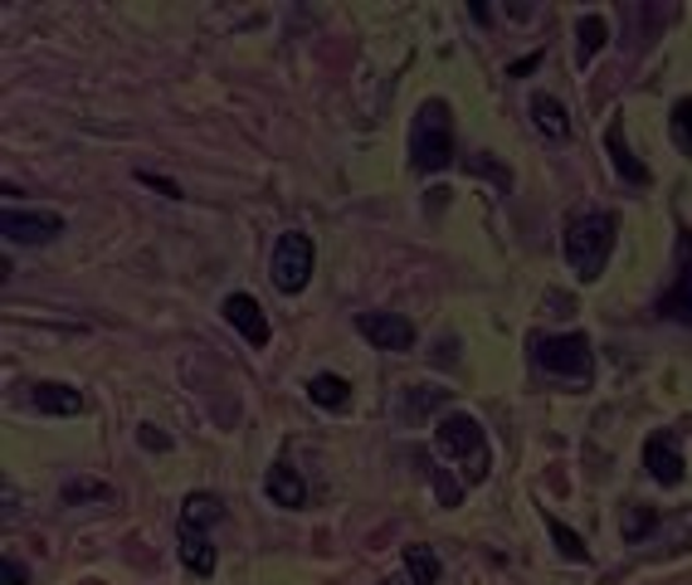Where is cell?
I'll list each match as a JSON object with an SVG mask.
<instances>
[{
  "mask_svg": "<svg viewBox=\"0 0 692 585\" xmlns=\"http://www.w3.org/2000/svg\"><path fill=\"white\" fill-rule=\"evenodd\" d=\"M615 215L605 211H581L565 219V235H561V259L571 268L575 284H600L605 268H610L615 254Z\"/></svg>",
  "mask_w": 692,
  "mask_h": 585,
  "instance_id": "obj_1",
  "label": "cell"
},
{
  "mask_svg": "<svg viewBox=\"0 0 692 585\" xmlns=\"http://www.w3.org/2000/svg\"><path fill=\"white\" fill-rule=\"evenodd\" d=\"M449 162H454V112L444 98H425L410 122V166L434 176Z\"/></svg>",
  "mask_w": 692,
  "mask_h": 585,
  "instance_id": "obj_2",
  "label": "cell"
},
{
  "mask_svg": "<svg viewBox=\"0 0 692 585\" xmlns=\"http://www.w3.org/2000/svg\"><path fill=\"white\" fill-rule=\"evenodd\" d=\"M527 351H532V361L551 375L590 381V371H595V351H590V337H585V332H537V337H527Z\"/></svg>",
  "mask_w": 692,
  "mask_h": 585,
  "instance_id": "obj_3",
  "label": "cell"
},
{
  "mask_svg": "<svg viewBox=\"0 0 692 585\" xmlns=\"http://www.w3.org/2000/svg\"><path fill=\"white\" fill-rule=\"evenodd\" d=\"M312 264H318V249H312V239L302 235V229H288V235H278L274 244V264H269V274H274V288L278 292H302L312 284Z\"/></svg>",
  "mask_w": 692,
  "mask_h": 585,
  "instance_id": "obj_4",
  "label": "cell"
},
{
  "mask_svg": "<svg viewBox=\"0 0 692 585\" xmlns=\"http://www.w3.org/2000/svg\"><path fill=\"white\" fill-rule=\"evenodd\" d=\"M434 449L444 458H454V464H474L478 454H488V434H484V425H478V415L444 410L434 420Z\"/></svg>",
  "mask_w": 692,
  "mask_h": 585,
  "instance_id": "obj_5",
  "label": "cell"
},
{
  "mask_svg": "<svg viewBox=\"0 0 692 585\" xmlns=\"http://www.w3.org/2000/svg\"><path fill=\"white\" fill-rule=\"evenodd\" d=\"M356 332L371 342L375 351H415V322L405 312H361L356 318Z\"/></svg>",
  "mask_w": 692,
  "mask_h": 585,
  "instance_id": "obj_6",
  "label": "cell"
},
{
  "mask_svg": "<svg viewBox=\"0 0 692 585\" xmlns=\"http://www.w3.org/2000/svg\"><path fill=\"white\" fill-rule=\"evenodd\" d=\"M658 312H664L668 322L692 327V229L678 235V274H673V284H668L664 298H658Z\"/></svg>",
  "mask_w": 692,
  "mask_h": 585,
  "instance_id": "obj_7",
  "label": "cell"
},
{
  "mask_svg": "<svg viewBox=\"0 0 692 585\" xmlns=\"http://www.w3.org/2000/svg\"><path fill=\"white\" fill-rule=\"evenodd\" d=\"M219 312H225V322L244 337V347H254V351H264L269 347V312L259 308V298H249V292H229L225 302H219Z\"/></svg>",
  "mask_w": 692,
  "mask_h": 585,
  "instance_id": "obj_8",
  "label": "cell"
},
{
  "mask_svg": "<svg viewBox=\"0 0 692 585\" xmlns=\"http://www.w3.org/2000/svg\"><path fill=\"white\" fill-rule=\"evenodd\" d=\"M176 557L191 576H215L219 551L210 541V527H195V522H176Z\"/></svg>",
  "mask_w": 692,
  "mask_h": 585,
  "instance_id": "obj_9",
  "label": "cell"
},
{
  "mask_svg": "<svg viewBox=\"0 0 692 585\" xmlns=\"http://www.w3.org/2000/svg\"><path fill=\"white\" fill-rule=\"evenodd\" d=\"M644 468H648V478H654L658 488H678L688 478V464H683V454H678V439L673 434H654L644 444Z\"/></svg>",
  "mask_w": 692,
  "mask_h": 585,
  "instance_id": "obj_10",
  "label": "cell"
},
{
  "mask_svg": "<svg viewBox=\"0 0 692 585\" xmlns=\"http://www.w3.org/2000/svg\"><path fill=\"white\" fill-rule=\"evenodd\" d=\"M64 235V219L55 211H5V239L10 244H49Z\"/></svg>",
  "mask_w": 692,
  "mask_h": 585,
  "instance_id": "obj_11",
  "label": "cell"
},
{
  "mask_svg": "<svg viewBox=\"0 0 692 585\" xmlns=\"http://www.w3.org/2000/svg\"><path fill=\"white\" fill-rule=\"evenodd\" d=\"M605 156H610V166H615V176L629 186H648L654 176H648V166L634 156V146H629L624 138V118H610V128H605Z\"/></svg>",
  "mask_w": 692,
  "mask_h": 585,
  "instance_id": "obj_12",
  "label": "cell"
},
{
  "mask_svg": "<svg viewBox=\"0 0 692 585\" xmlns=\"http://www.w3.org/2000/svg\"><path fill=\"white\" fill-rule=\"evenodd\" d=\"M264 498L283 512H298L302 503H308V483H302V474L293 464H274L264 474Z\"/></svg>",
  "mask_w": 692,
  "mask_h": 585,
  "instance_id": "obj_13",
  "label": "cell"
},
{
  "mask_svg": "<svg viewBox=\"0 0 692 585\" xmlns=\"http://www.w3.org/2000/svg\"><path fill=\"white\" fill-rule=\"evenodd\" d=\"M29 410L64 420V415L83 410V395L73 391V385H64V381H35V385H29Z\"/></svg>",
  "mask_w": 692,
  "mask_h": 585,
  "instance_id": "obj_14",
  "label": "cell"
},
{
  "mask_svg": "<svg viewBox=\"0 0 692 585\" xmlns=\"http://www.w3.org/2000/svg\"><path fill=\"white\" fill-rule=\"evenodd\" d=\"M308 401L318 405V410H332V415L351 410V381L337 375V371H318L308 381Z\"/></svg>",
  "mask_w": 692,
  "mask_h": 585,
  "instance_id": "obj_15",
  "label": "cell"
},
{
  "mask_svg": "<svg viewBox=\"0 0 692 585\" xmlns=\"http://www.w3.org/2000/svg\"><path fill=\"white\" fill-rule=\"evenodd\" d=\"M527 118L537 122V128L547 132V138H556V142H561L565 132H571V118H565V103L556 98V93H541V88L532 93V98H527Z\"/></svg>",
  "mask_w": 692,
  "mask_h": 585,
  "instance_id": "obj_16",
  "label": "cell"
},
{
  "mask_svg": "<svg viewBox=\"0 0 692 585\" xmlns=\"http://www.w3.org/2000/svg\"><path fill=\"white\" fill-rule=\"evenodd\" d=\"M605 45H610V20H605L600 10H585V15L575 20V49H581V64H590Z\"/></svg>",
  "mask_w": 692,
  "mask_h": 585,
  "instance_id": "obj_17",
  "label": "cell"
},
{
  "mask_svg": "<svg viewBox=\"0 0 692 585\" xmlns=\"http://www.w3.org/2000/svg\"><path fill=\"white\" fill-rule=\"evenodd\" d=\"M547 532H551V547L561 551L565 561H575V566H585V561H590V547H585V537H581L575 527H565L556 512H547Z\"/></svg>",
  "mask_w": 692,
  "mask_h": 585,
  "instance_id": "obj_18",
  "label": "cell"
},
{
  "mask_svg": "<svg viewBox=\"0 0 692 585\" xmlns=\"http://www.w3.org/2000/svg\"><path fill=\"white\" fill-rule=\"evenodd\" d=\"M405 581H410V585H439V557H434V547H425V541L405 547Z\"/></svg>",
  "mask_w": 692,
  "mask_h": 585,
  "instance_id": "obj_19",
  "label": "cell"
},
{
  "mask_svg": "<svg viewBox=\"0 0 692 585\" xmlns=\"http://www.w3.org/2000/svg\"><path fill=\"white\" fill-rule=\"evenodd\" d=\"M654 527H658V512H654V508H644V503H624V522H620V532H624L629 547L648 541V532H654Z\"/></svg>",
  "mask_w": 692,
  "mask_h": 585,
  "instance_id": "obj_20",
  "label": "cell"
},
{
  "mask_svg": "<svg viewBox=\"0 0 692 585\" xmlns=\"http://www.w3.org/2000/svg\"><path fill=\"white\" fill-rule=\"evenodd\" d=\"M668 138H673L678 156H688V162H692V98L673 103V112H668Z\"/></svg>",
  "mask_w": 692,
  "mask_h": 585,
  "instance_id": "obj_21",
  "label": "cell"
},
{
  "mask_svg": "<svg viewBox=\"0 0 692 585\" xmlns=\"http://www.w3.org/2000/svg\"><path fill=\"white\" fill-rule=\"evenodd\" d=\"M215 517H225V503L215 493H191L181 508V522H195V527H210Z\"/></svg>",
  "mask_w": 692,
  "mask_h": 585,
  "instance_id": "obj_22",
  "label": "cell"
},
{
  "mask_svg": "<svg viewBox=\"0 0 692 585\" xmlns=\"http://www.w3.org/2000/svg\"><path fill=\"white\" fill-rule=\"evenodd\" d=\"M64 503L73 508V503H108L112 498V488L108 483H98V478H73V483H64Z\"/></svg>",
  "mask_w": 692,
  "mask_h": 585,
  "instance_id": "obj_23",
  "label": "cell"
},
{
  "mask_svg": "<svg viewBox=\"0 0 692 585\" xmlns=\"http://www.w3.org/2000/svg\"><path fill=\"white\" fill-rule=\"evenodd\" d=\"M464 478H454V468H434V498L439 508H464Z\"/></svg>",
  "mask_w": 692,
  "mask_h": 585,
  "instance_id": "obj_24",
  "label": "cell"
},
{
  "mask_svg": "<svg viewBox=\"0 0 692 585\" xmlns=\"http://www.w3.org/2000/svg\"><path fill=\"white\" fill-rule=\"evenodd\" d=\"M138 181L146 186V191H156V195H166V201H176V195H181V186H176V181H166V176H152V171H138Z\"/></svg>",
  "mask_w": 692,
  "mask_h": 585,
  "instance_id": "obj_25",
  "label": "cell"
},
{
  "mask_svg": "<svg viewBox=\"0 0 692 585\" xmlns=\"http://www.w3.org/2000/svg\"><path fill=\"white\" fill-rule=\"evenodd\" d=\"M138 444H146V449H171V439H166V434H156L152 425H142V430H138Z\"/></svg>",
  "mask_w": 692,
  "mask_h": 585,
  "instance_id": "obj_26",
  "label": "cell"
},
{
  "mask_svg": "<svg viewBox=\"0 0 692 585\" xmlns=\"http://www.w3.org/2000/svg\"><path fill=\"white\" fill-rule=\"evenodd\" d=\"M537 64H541V49H532V55H527V59H517V64H512L508 73H512V79H522V73H532Z\"/></svg>",
  "mask_w": 692,
  "mask_h": 585,
  "instance_id": "obj_27",
  "label": "cell"
},
{
  "mask_svg": "<svg viewBox=\"0 0 692 585\" xmlns=\"http://www.w3.org/2000/svg\"><path fill=\"white\" fill-rule=\"evenodd\" d=\"M25 581H29V571L20 566L15 557H10V561H5V585H25Z\"/></svg>",
  "mask_w": 692,
  "mask_h": 585,
  "instance_id": "obj_28",
  "label": "cell"
},
{
  "mask_svg": "<svg viewBox=\"0 0 692 585\" xmlns=\"http://www.w3.org/2000/svg\"><path fill=\"white\" fill-rule=\"evenodd\" d=\"M375 585H410L405 576H385V581H375Z\"/></svg>",
  "mask_w": 692,
  "mask_h": 585,
  "instance_id": "obj_29",
  "label": "cell"
}]
</instances>
